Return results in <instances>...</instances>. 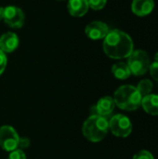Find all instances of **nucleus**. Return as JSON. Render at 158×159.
Returning a JSON list of instances; mask_svg holds the SVG:
<instances>
[{
    "instance_id": "obj_1",
    "label": "nucleus",
    "mask_w": 158,
    "mask_h": 159,
    "mask_svg": "<svg viewBox=\"0 0 158 159\" xmlns=\"http://www.w3.org/2000/svg\"><path fill=\"white\" fill-rule=\"evenodd\" d=\"M103 51L111 59L121 60L128 58L134 50L131 37L118 29L109 31L103 40Z\"/></svg>"
},
{
    "instance_id": "obj_2",
    "label": "nucleus",
    "mask_w": 158,
    "mask_h": 159,
    "mask_svg": "<svg viewBox=\"0 0 158 159\" xmlns=\"http://www.w3.org/2000/svg\"><path fill=\"white\" fill-rule=\"evenodd\" d=\"M142 96L136 87L132 85H124L119 87L114 95L115 105L125 111L137 110L142 103Z\"/></svg>"
},
{
    "instance_id": "obj_3",
    "label": "nucleus",
    "mask_w": 158,
    "mask_h": 159,
    "mask_svg": "<svg viewBox=\"0 0 158 159\" xmlns=\"http://www.w3.org/2000/svg\"><path fill=\"white\" fill-rule=\"evenodd\" d=\"M109 131V121L105 116L99 115L90 116L82 127V133L84 137L92 142L98 143L102 141Z\"/></svg>"
},
{
    "instance_id": "obj_4",
    "label": "nucleus",
    "mask_w": 158,
    "mask_h": 159,
    "mask_svg": "<svg viewBox=\"0 0 158 159\" xmlns=\"http://www.w3.org/2000/svg\"><path fill=\"white\" fill-rule=\"evenodd\" d=\"M128 66L134 75L141 76L143 75L149 71L151 64L149 55L146 51L138 49L133 50L132 53L128 57Z\"/></svg>"
},
{
    "instance_id": "obj_5",
    "label": "nucleus",
    "mask_w": 158,
    "mask_h": 159,
    "mask_svg": "<svg viewBox=\"0 0 158 159\" xmlns=\"http://www.w3.org/2000/svg\"><path fill=\"white\" fill-rule=\"evenodd\" d=\"M109 129L116 137L127 138L132 131V123L128 116L118 114L109 120Z\"/></svg>"
},
{
    "instance_id": "obj_6",
    "label": "nucleus",
    "mask_w": 158,
    "mask_h": 159,
    "mask_svg": "<svg viewBox=\"0 0 158 159\" xmlns=\"http://www.w3.org/2000/svg\"><path fill=\"white\" fill-rule=\"evenodd\" d=\"M20 137L12 127L2 126L0 128V147L3 150L11 152L17 149Z\"/></svg>"
},
{
    "instance_id": "obj_7",
    "label": "nucleus",
    "mask_w": 158,
    "mask_h": 159,
    "mask_svg": "<svg viewBox=\"0 0 158 159\" xmlns=\"http://www.w3.org/2000/svg\"><path fill=\"white\" fill-rule=\"evenodd\" d=\"M23 11L15 6H7L4 8L3 20L11 28H20L24 23Z\"/></svg>"
},
{
    "instance_id": "obj_8",
    "label": "nucleus",
    "mask_w": 158,
    "mask_h": 159,
    "mask_svg": "<svg viewBox=\"0 0 158 159\" xmlns=\"http://www.w3.org/2000/svg\"><path fill=\"white\" fill-rule=\"evenodd\" d=\"M109 31L110 30H109L108 25L99 20H95V21L88 23L85 28L87 36L92 40L104 39V37L107 35Z\"/></svg>"
},
{
    "instance_id": "obj_9",
    "label": "nucleus",
    "mask_w": 158,
    "mask_h": 159,
    "mask_svg": "<svg viewBox=\"0 0 158 159\" xmlns=\"http://www.w3.org/2000/svg\"><path fill=\"white\" fill-rule=\"evenodd\" d=\"M155 8L154 0H133L131 4L132 12L139 17L148 16Z\"/></svg>"
},
{
    "instance_id": "obj_10",
    "label": "nucleus",
    "mask_w": 158,
    "mask_h": 159,
    "mask_svg": "<svg viewBox=\"0 0 158 159\" xmlns=\"http://www.w3.org/2000/svg\"><path fill=\"white\" fill-rule=\"evenodd\" d=\"M19 38L15 33L7 32L0 36V49L3 52H13L19 46Z\"/></svg>"
},
{
    "instance_id": "obj_11",
    "label": "nucleus",
    "mask_w": 158,
    "mask_h": 159,
    "mask_svg": "<svg viewBox=\"0 0 158 159\" xmlns=\"http://www.w3.org/2000/svg\"><path fill=\"white\" fill-rule=\"evenodd\" d=\"M115 107V103L114 101V98L110 97V96H105L101 98L96 106H94L95 108V115H99L102 116H107L109 115H111L114 111Z\"/></svg>"
},
{
    "instance_id": "obj_12",
    "label": "nucleus",
    "mask_w": 158,
    "mask_h": 159,
    "mask_svg": "<svg viewBox=\"0 0 158 159\" xmlns=\"http://www.w3.org/2000/svg\"><path fill=\"white\" fill-rule=\"evenodd\" d=\"M67 7L69 13L74 17L84 16L89 8L88 0H69Z\"/></svg>"
},
{
    "instance_id": "obj_13",
    "label": "nucleus",
    "mask_w": 158,
    "mask_h": 159,
    "mask_svg": "<svg viewBox=\"0 0 158 159\" xmlns=\"http://www.w3.org/2000/svg\"><path fill=\"white\" fill-rule=\"evenodd\" d=\"M141 106L143 110L151 115V116H158V95L157 94H149L142 99Z\"/></svg>"
},
{
    "instance_id": "obj_14",
    "label": "nucleus",
    "mask_w": 158,
    "mask_h": 159,
    "mask_svg": "<svg viewBox=\"0 0 158 159\" xmlns=\"http://www.w3.org/2000/svg\"><path fill=\"white\" fill-rule=\"evenodd\" d=\"M112 74L117 79L120 80H125L129 78L131 75V72L128 66L127 63L125 62H117L113 65L112 67Z\"/></svg>"
},
{
    "instance_id": "obj_15",
    "label": "nucleus",
    "mask_w": 158,
    "mask_h": 159,
    "mask_svg": "<svg viewBox=\"0 0 158 159\" xmlns=\"http://www.w3.org/2000/svg\"><path fill=\"white\" fill-rule=\"evenodd\" d=\"M136 88L139 90V92L141 93V95L142 97H144V96L152 93V90L154 89V85L150 79H142L139 82V84Z\"/></svg>"
},
{
    "instance_id": "obj_16",
    "label": "nucleus",
    "mask_w": 158,
    "mask_h": 159,
    "mask_svg": "<svg viewBox=\"0 0 158 159\" xmlns=\"http://www.w3.org/2000/svg\"><path fill=\"white\" fill-rule=\"evenodd\" d=\"M88 2L89 7H91L94 10H100L105 7L107 0H88Z\"/></svg>"
},
{
    "instance_id": "obj_17",
    "label": "nucleus",
    "mask_w": 158,
    "mask_h": 159,
    "mask_svg": "<svg viewBox=\"0 0 158 159\" xmlns=\"http://www.w3.org/2000/svg\"><path fill=\"white\" fill-rule=\"evenodd\" d=\"M133 159H155V157L151 152L147 150H141L134 155Z\"/></svg>"
},
{
    "instance_id": "obj_18",
    "label": "nucleus",
    "mask_w": 158,
    "mask_h": 159,
    "mask_svg": "<svg viewBox=\"0 0 158 159\" xmlns=\"http://www.w3.org/2000/svg\"><path fill=\"white\" fill-rule=\"evenodd\" d=\"M7 159H26V156L21 150L15 149L10 152Z\"/></svg>"
},
{
    "instance_id": "obj_19",
    "label": "nucleus",
    "mask_w": 158,
    "mask_h": 159,
    "mask_svg": "<svg viewBox=\"0 0 158 159\" xmlns=\"http://www.w3.org/2000/svg\"><path fill=\"white\" fill-rule=\"evenodd\" d=\"M149 71L151 76L158 82V61H154L150 64Z\"/></svg>"
},
{
    "instance_id": "obj_20",
    "label": "nucleus",
    "mask_w": 158,
    "mask_h": 159,
    "mask_svg": "<svg viewBox=\"0 0 158 159\" xmlns=\"http://www.w3.org/2000/svg\"><path fill=\"white\" fill-rule=\"evenodd\" d=\"M7 56L5 54V52H3L1 49H0V75L3 74V72L5 71L6 69V66H7Z\"/></svg>"
},
{
    "instance_id": "obj_21",
    "label": "nucleus",
    "mask_w": 158,
    "mask_h": 159,
    "mask_svg": "<svg viewBox=\"0 0 158 159\" xmlns=\"http://www.w3.org/2000/svg\"><path fill=\"white\" fill-rule=\"evenodd\" d=\"M29 144H30V141L27 138H23V139H20V138L19 145L18 146H20V148H26V147L29 146Z\"/></svg>"
},
{
    "instance_id": "obj_22",
    "label": "nucleus",
    "mask_w": 158,
    "mask_h": 159,
    "mask_svg": "<svg viewBox=\"0 0 158 159\" xmlns=\"http://www.w3.org/2000/svg\"><path fill=\"white\" fill-rule=\"evenodd\" d=\"M3 13H4V8L0 7V20L3 19Z\"/></svg>"
},
{
    "instance_id": "obj_23",
    "label": "nucleus",
    "mask_w": 158,
    "mask_h": 159,
    "mask_svg": "<svg viewBox=\"0 0 158 159\" xmlns=\"http://www.w3.org/2000/svg\"><path fill=\"white\" fill-rule=\"evenodd\" d=\"M155 61H158V52L155 54Z\"/></svg>"
}]
</instances>
